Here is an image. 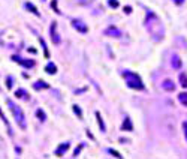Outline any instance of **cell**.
I'll list each match as a JSON object with an SVG mask.
<instances>
[{"label": "cell", "instance_id": "obj_5", "mask_svg": "<svg viewBox=\"0 0 187 159\" xmlns=\"http://www.w3.org/2000/svg\"><path fill=\"white\" fill-rule=\"evenodd\" d=\"M55 27H57V24H55V21H53L51 23V27H49V33H51V41H53V44H60V36H59V33L55 32Z\"/></svg>", "mask_w": 187, "mask_h": 159}, {"label": "cell", "instance_id": "obj_23", "mask_svg": "<svg viewBox=\"0 0 187 159\" xmlns=\"http://www.w3.org/2000/svg\"><path fill=\"white\" fill-rule=\"evenodd\" d=\"M6 86H8V89H11V87L13 86V78L12 77H8L6 78Z\"/></svg>", "mask_w": 187, "mask_h": 159}, {"label": "cell", "instance_id": "obj_25", "mask_svg": "<svg viewBox=\"0 0 187 159\" xmlns=\"http://www.w3.org/2000/svg\"><path fill=\"white\" fill-rule=\"evenodd\" d=\"M81 149H82V144H80V146H78V147H76V149H75V152H74V156H75V158H76V156L80 155Z\"/></svg>", "mask_w": 187, "mask_h": 159}, {"label": "cell", "instance_id": "obj_12", "mask_svg": "<svg viewBox=\"0 0 187 159\" xmlns=\"http://www.w3.org/2000/svg\"><path fill=\"white\" fill-rule=\"evenodd\" d=\"M132 129H133V125L130 122V119L126 117L124 122H123V125H121V131H132Z\"/></svg>", "mask_w": 187, "mask_h": 159}, {"label": "cell", "instance_id": "obj_15", "mask_svg": "<svg viewBox=\"0 0 187 159\" xmlns=\"http://www.w3.org/2000/svg\"><path fill=\"white\" fill-rule=\"evenodd\" d=\"M178 80H180L181 87H184V89H187V75H186V74H183V72H181L180 75H178Z\"/></svg>", "mask_w": 187, "mask_h": 159}, {"label": "cell", "instance_id": "obj_21", "mask_svg": "<svg viewBox=\"0 0 187 159\" xmlns=\"http://www.w3.org/2000/svg\"><path fill=\"white\" fill-rule=\"evenodd\" d=\"M72 108H74L75 114H76V116H78V117H80V119H82V111L80 110V107H78V105H74Z\"/></svg>", "mask_w": 187, "mask_h": 159}, {"label": "cell", "instance_id": "obj_28", "mask_svg": "<svg viewBox=\"0 0 187 159\" xmlns=\"http://www.w3.org/2000/svg\"><path fill=\"white\" fill-rule=\"evenodd\" d=\"M29 53H34V54H36V50H34V48H29Z\"/></svg>", "mask_w": 187, "mask_h": 159}, {"label": "cell", "instance_id": "obj_17", "mask_svg": "<svg viewBox=\"0 0 187 159\" xmlns=\"http://www.w3.org/2000/svg\"><path fill=\"white\" fill-rule=\"evenodd\" d=\"M178 101H180V102L184 105V107H187V93H186V92L178 93Z\"/></svg>", "mask_w": 187, "mask_h": 159}, {"label": "cell", "instance_id": "obj_8", "mask_svg": "<svg viewBox=\"0 0 187 159\" xmlns=\"http://www.w3.org/2000/svg\"><path fill=\"white\" fill-rule=\"evenodd\" d=\"M162 87L163 90H166V92H174L175 90V83L172 80H165L163 83H162Z\"/></svg>", "mask_w": 187, "mask_h": 159}, {"label": "cell", "instance_id": "obj_1", "mask_svg": "<svg viewBox=\"0 0 187 159\" xmlns=\"http://www.w3.org/2000/svg\"><path fill=\"white\" fill-rule=\"evenodd\" d=\"M145 27L150 32V35L154 38V41H160L163 35H165V27L163 23L159 20V17L153 14L151 11L147 12V18H145Z\"/></svg>", "mask_w": 187, "mask_h": 159}, {"label": "cell", "instance_id": "obj_10", "mask_svg": "<svg viewBox=\"0 0 187 159\" xmlns=\"http://www.w3.org/2000/svg\"><path fill=\"white\" fill-rule=\"evenodd\" d=\"M171 63H172V68H174V69H181V66H183V63H181L180 57H178L177 54L172 56V59H171Z\"/></svg>", "mask_w": 187, "mask_h": 159}, {"label": "cell", "instance_id": "obj_18", "mask_svg": "<svg viewBox=\"0 0 187 159\" xmlns=\"http://www.w3.org/2000/svg\"><path fill=\"white\" fill-rule=\"evenodd\" d=\"M26 8L29 9V11H30V12H33L36 17H39V12H38V9H36V8H34L32 3H26Z\"/></svg>", "mask_w": 187, "mask_h": 159}, {"label": "cell", "instance_id": "obj_20", "mask_svg": "<svg viewBox=\"0 0 187 159\" xmlns=\"http://www.w3.org/2000/svg\"><path fill=\"white\" fill-rule=\"evenodd\" d=\"M36 116L39 117L40 122H45V119H47V116L44 114V111H42V110H38V111H36Z\"/></svg>", "mask_w": 187, "mask_h": 159}, {"label": "cell", "instance_id": "obj_6", "mask_svg": "<svg viewBox=\"0 0 187 159\" xmlns=\"http://www.w3.org/2000/svg\"><path fill=\"white\" fill-rule=\"evenodd\" d=\"M105 35L106 36H111V38H120L121 32L118 30L117 27H114V26H109L108 29H105Z\"/></svg>", "mask_w": 187, "mask_h": 159}, {"label": "cell", "instance_id": "obj_24", "mask_svg": "<svg viewBox=\"0 0 187 159\" xmlns=\"http://www.w3.org/2000/svg\"><path fill=\"white\" fill-rule=\"evenodd\" d=\"M109 6L111 8H118V0H109Z\"/></svg>", "mask_w": 187, "mask_h": 159}, {"label": "cell", "instance_id": "obj_16", "mask_svg": "<svg viewBox=\"0 0 187 159\" xmlns=\"http://www.w3.org/2000/svg\"><path fill=\"white\" fill-rule=\"evenodd\" d=\"M96 119H97V123H99L100 126V131H105L106 128H105V123H103V119H102V116H100L99 111H96Z\"/></svg>", "mask_w": 187, "mask_h": 159}, {"label": "cell", "instance_id": "obj_26", "mask_svg": "<svg viewBox=\"0 0 187 159\" xmlns=\"http://www.w3.org/2000/svg\"><path fill=\"white\" fill-rule=\"evenodd\" d=\"M183 129H184V135H186V140H187V122L183 123Z\"/></svg>", "mask_w": 187, "mask_h": 159}, {"label": "cell", "instance_id": "obj_11", "mask_svg": "<svg viewBox=\"0 0 187 159\" xmlns=\"http://www.w3.org/2000/svg\"><path fill=\"white\" fill-rule=\"evenodd\" d=\"M15 96L18 98V99H24V101H29L30 99V96H29V93H27V90H24V89H18L17 92H15Z\"/></svg>", "mask_w": 187, "mask_h": 159}, {"label": "cell", "instance_id": "obj_3", "mask_svg": "<svg viewBox=\"0 0 187 159\" xmlns=\"http://www.w3.org/2000/svg\"><path fill=\"white\" fill-rule=\"evenodd\" d=\"M123 77L126 78L127 81V86L130 87V89H135V90H144V84H142V80H141V77L138 74H135V72H123Z\"/></svg>", "mask_w": 187, "mask_h": 159}, {"label": "cell", "instance_id": "obj_22", "mask_svg": "<svg viewBox=\"0 0 187 159\" xmlns=\"http://www.w3.org/2000/svg\"><path fill=\"white\" fill-rule=\"evenodd\" d=\"M108 152L111 153V155H112L114 158H118V159H120V158H121V155H120V153L117 152V150H114V149H109V150H108Z\"/></svg>", "mask_w": 187, "mask_h": 159}, {"label": "cell", "instance_id": "obj_29", "mask_svg": "<svg viewBox=\"0 0 187 159\" xmlns=\"http://www.w3.org/2000/svg\"><path fill=\"white\" fill-rule=\"evenodd\" d=\"M183 2H184V0H175V3H177V5H181Z\"/></svg>", "mask_w": 187, "mask_h": 159}, {"label": "cell", "instance_id": "obj_7", "mask_svg": "<svg viewBox=\"0 0 187 159\" xmlns=\"http://www.w3.org/2000/svg\"><path fill=\"white\" fill-rule=\"evenodd\" d=\"M12 60L13 62H18L20 65H23L24 68H33L34 66V60H23V59H20L18 56H13Z\"/></svg>", "mask_w": 187, "mask_h": 159}, {"label": "cell", "instance_id": "obj_27", "mask_svg": "<svg viewBox=\"0 0 187 159\" xmlns=\"http://www.w3.org/2000/svg\"><path fill=\"white\" fill-rule=\"evenodd\" d=\"M124 12H126V14H130V12H132V8L126 6V8H124Z\"/></svg>", "mask_w": 187, "mask_h": 159}, {"label": "cell", "instance_id": "obj_14", "mask_svg": "<svg viewBox=\"0 0 187 159\" xmlns=\"http://www.w3.org/2000/svg\"><path fill=\"white\" fill-rule=\"evenodd\" d=\"M33 89H34V90H42V89H48V84L45 83V81H42V80H39V81H36V83L33 84Z\"/></svg>", "mask_w": 187, "mask_h": 159}, {"label": "cell", "instance_id": "obj_19", "mask_svg": "<svg viewBox=\"0 0 187 159\" xmlns=\"http://www.w3.org/2000/svg\"><path fill=\"white\" fill-rule=\"evenodd\" d=\"M39 41H40V44H42V47H44V53H45V57H47V59H49V51H48L47 45H45V41H44L42 38H40Z\"/></svg>", "mask_w": 187, "mask_h": 159}, {"label": "cell", "instance_id": "obj_13", "mask_svg": "<svg viewBox=\"0 0 187 159\" xmlns=\"http://www.w3.org/2000/svg\"><path fill=\"white\" fill-rule=\"evenodd\" d=\"M45 72H48V74H51V75H54L55 72H57V66L54 65L53 62L47 63V66H45Z\"/></svg>", "mask_w": 187, "mask_h": 159}, {"label": "cell", "instance_id": "obj_2", "mask_svg": "<svg viewBox=\"0 0 187 159\" xmlns=\"http://www.w3.org/2000/svg\"><path fill=\"white\" fill-rule=\"evenodd\" d=\"M8 107H9V110L12 111L13 119H15V122L18 123V126H20L21 129H26V128H27V122H26V116H24L23 110H21V108L15 104V102H12L11 99L8 101Z\"/></svg>", "mask_w": 187, "mask_h": 159}, {"label": "cell", "instance_id": "obj_9", "mask_svg": "<svg viewBox=\"0 0 187 159\" xmlns=\"http://www.w3.org/2000/svg\"><path fill=\"white\" fill-rule=\"evenodd\" d=\"M69 147H70V144H69V143H63L61 146H59V147H57V150H55V156H63V155H65V152H66Z\"/></svg>", "mask_w": 187, "mask_h": 159}, {"label": "cell", "instance_id": "obj_4", "mask_svg": "<svg viewBox=\"0 0 187 159\" xmlns=\"http://www.w3.org/2000/svg\"><path fill=\"white\" fill-rule=\"evenodd\" d=\"M70 23H72V26H74V27L80 33H87V32H88V27L81 20H76V18H74Z\"/></svg>", "mask_w": 187, "mask_h": 159}]
</instances>
